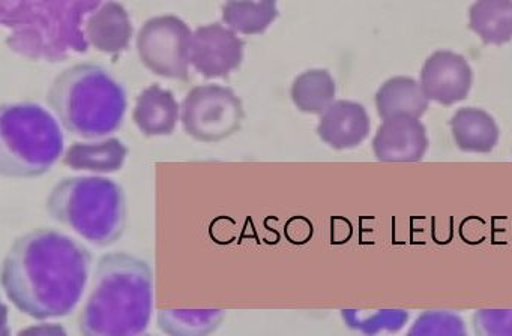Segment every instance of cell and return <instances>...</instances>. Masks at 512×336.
I'll return each mask as SVG.
<instances>
[{
    "label": "cell",
    "instance_id": "cell-1",
    "mask_svg": "<svg viewBox=\"0 0 512 336\" xmlns=\"http://www.w3.org/2000/svg\"><path fill=\"white\" fill-rule=\"evenodd\" d=\"M91 254L73 237L37 230L16 240L2 264L8 299L35 320L67 317L88 284Z\"/></svg>",
    "mask_w": 512,
    "mask_h": 336
},
{
    "label": "cell",
    "instance_id": "cell-2",
    "mask_svg": "<svg viewBox=\"0 0 512 336\" xmlns=\"http://www.w3.org/2000/svg\"><path fill=\"white\" fill-rule=\"evenodd\" d=\"M103 2L97 0H20L0 3L7 45L20 56L64 62L89 48L85 27Z\"/></svg>",
    "mask_w": 512,
    "mask_h": 336
},
{
    "label": "cell",
    "instance_id": "cell-3",
    "mask_svg": "<svg viewBox=\"0 0 512 336\" xmlns=\"http://www.w3.org/2000/svg\"><path fill=\"white\" fill-rule=\"evenodd\" d=\"M152 308L151 267L124 252L109 254L98 263L80 330L83 336H139L148 327Z\"/></svg>",
    "mask_w": 512,
    "mask_h": 336
},
{
    "label": "cell",
    "instance_id": "cell-4",
    "mask_svg": "<svg viewBox=\"0 0 512 336\" xmlns=\"http://www.w3.org/2000/svg\"><path fill=\"white\" fill-rule=\"evenodd\" d=\"M50 107L71 134L101 138L121 128L127 92L106 69L83 63L62 72L47 95Z\"/></svg>",
    "mask_w": 512,
    "mask_h": 336
},
{
    "label": "cell",
    "instance_id": "cell-5",
    "mask_svg": "<svg viewBox=\"0 0 512 336\" xmlns=\"http://www.w3.org/2000/svg\"><path fill=\"white\" fill-rule=\"evenodd\" d=\"M47 209L55 221L94 245H112L124 233L127 218L124 191L107 177L62 180L50 194Z\"/></svg>",
    "mask_w": 512,
    "mask_h": 336
},
{
    "label": "cell",
    "instance_id": "cell-6",
    "mask_svg": "<svg viewBox=\"0 0 512 336\" xmlns=\"http://www.w3.org/2000/svg\"><path fill=\"white\" fill-rule=\"evenodd\" d=\"M64 152V134L55 117L34 102L0 110V171L5 177H38Z\"/></svg>",
    "mask_w": 512,
    "mask_h": 336
},
{
    "label": "cell",
    "instance_id": "cell-7",
    "mask_svg": "<svg viewBox=\"0 0 512 336\" xmlns=\"http://www.w3.org/2000/svg\"><path fill=\"white\" fill-rule=\"evenodd\" d=\"M244 105L230 87L203 84L194 87L181 105L184 131L202 143L226 140L241 128Z\"/></svg>",
    "mask_w": 512,
    "mask_h": 336
},
{
    "label": "cell",
    "instance_id": "cell-8",
    "mask_svg": "<svg viewBox=\"0 0 512 336\" xmlns=\"http://www.w3.org/2000/svg\"><path fill=\"white\" fill-rule=\"evenodd\" d=\"M190 26L176 15L149 18L137 35V53L143 65L158 77L187 81L190 77Z\"/></svg>",
    "mask_w": 512,
    "mask_h": 336
},
{
    "label": "cell",
    "instance_id": "cell-9",
    "mask_svg": "<svg viewBox=\"0 0 512 336\" xmlns=\"http://www.w3.org/2000/svg\"><path fill=\"white\" fill-rule=\"evenodd\" d=\"M245 41L220 23L197 27L191 41V65L208 80L227 78L244 60Z\"/></svg>",
    "mask_w": 512,
    "mask_h": 336
},
{
    "label": "cell",
    "instance_id": "cell-10",
    "mask_svg": "<svg viewBox=\"0 0 512 336\" xmlns=\"http://www.w3.org/2000/svg\"><path fill=\"white\" fill-rule=\"evenodd\" d=\"M419 84L428 101L454 105L469 96L473 71L466 57L454 51L440 50L425 60Z\"/></svg>",
    "mask_w": 512,
    "mask_h": 336
},
{
    "label": "cell",
    "instance_id": "cell-11",
    "mask_svg": "<svg viewBox=\"0 0 512 336\" xmlns=\"http://www.w3.org/2000/svg\"><path fill=\"white\" fill-rule=\"evenodd\" d=\"M428 149L427 129L419 120H383L373 140V152L383 162H416Z\"/></svg>",
    "mask_w": 512,
    "mask_h": 336
},
{
    "label": "cell",
    "instance_id": "cell-12",
    "mask_svg": "<svg viewBox=\"0 0 512 336\" xmlns=\"http://www.w3.org/2000/svg\"><path fill=\"white\" fill-rule=\"evenodd\" d=\"M370 129V116L364 105L341 99L320 116L317 134L332 149L346 150L358 147L368 137Z\"/></svg>",
    "mask_w": 512,
    "mask_h": 336
},
{
    "label": "cell",
    "instance_id": "cell-13",
    "mask_svg": "<svg viewBox=\"0 0 512 336\" xmlns=\"http://www.w3.org/2000/svg\"><path fill=\"white\" fill-rule=\"evenodd\" d=\"M86 39L95 50L106 54H119L130 47L133 24L124 5L106 2L88 18Z\"/></svg>",
    "mask_w": 512,
    "mask_h": 336
},
{
    "label": "cell",
    "instance_id": "cell-14",
    "mask_svg": "<svg viewBox=\"0 0 512 336\" xmlns=\"http://www.w3.org/2000/svg\"><path fill=\"white\" fill-rule=\"evenodd\" d=\"M181 107L170 90L160 84L146 87L136 101L133 120L146 137L170 135L178 125Z\"/></svg>",
    "mask_w": 512,
    "mask_h": 336
},
{
    "label": "cell",
    "instance_id": "cell-15",
    "mask_svg": "<svg viewBox=\"0 0 512 336\" xmlns=\"http://www.w3.org/2000/svg\"><path fill=\"white\" fill-rule=\"evenodd\" d=\"M427 96L419 81L410 77H394L380 86L376 93V107L383 120H419L428 110Z\"/></svg>",
    "mask_w": 512,
    "mask_h": 336
},
{
    "label": "cell",
    "instance_id": "cell-16",
    "mask_svg": "<svg viewBox=\"0 0 512 336\" xmlns=\"http://www.w3.org/2000/svg\"><path fill=\"white\" fill-rule=\"evenodd\" d=\"M449 125L455 144L463 152L490 153L499 143V126L494 117L482 108H460L455 111Z\"/></svg>",
    "mask_w": 512,
    "mask_h": 336
},
{
    "label": "cell",
    "instance_id": "cell-17",
    "mask_svg": "<svg viewBox=\"0 0 512 336\" xmlns=\"http://www.w3.org/2000/svg\"><path fill=\"white\" fill-rule=\"evenodd\" d=\"M128 149L119 138L97 143H74L65 155V165L77 171L116 173L124 167Z\"/></svg>",
    "mask_w": 512,
    "mask_h": 336
},
{
    "label": "cell",
    "instance_id": "cell-18",
    "mask_svg": "<svg viewBox=\"0 0 512 336\" xmlns=\"http://www.w3.org/2000/svg\"><path fill=\"white\" fill-rule=\"evenodd\" d=\"M469 27L482 42L503 45L512 41V2L481 0L469 8Z\"/></svg>",
    "mask_w": 512,
    "mask_h": 336
},
{
    "label": "cell",
    "instance_id": "cell-19",
    "mask_svg": "<svg viewBox=\"0 0 512 336\" xmlns=\"http://www.w3.org/2000/svg\"><path fill=\"white\" fill-rule=\"evenodd\" d=\"M334 78L326 69H308L293 81L290 96L299 111L308 114H323L334 104Z\"/></svg>",
    "mask_w": 512,
    "mask_h": 336
},
{
    "label": "cell",
    "instance_id": "cell-20",
    "mask_svg": "<svg viewBox=\"0 0 512 336\" xmlns=\"http://www.w3.org/2000/svg\"><path fill=\"white\" fill-rule=\"evenodd\" d=\"M223 318V309H166L158 312V326L169 336H208Z\"/></svg>",
    "mask_w": 512,
    "mask_h": 336
},
{
    "label": "cell",
    "instance_id": "cell-21",
    "mask_svg": "<svg viewBox=\"0 0 512 336\" xmlns=\"http://www.w3.org/2000/svg\"><path fill=\"white\" fill-rule=\"evenodd\" d=\"M277 17L275 2H227L223 6L224 24L242 35H260Z\"/></svg>",
    "mask_w": 512,
    "mask_h": 336
},
{
    "label": "cell",
    "instance_id": "cell-22",
    "mask_svg": "<svg viewBox=\"0 0 512 336\" xmlns=\"http://www.w3.org/2000/svg\"><path fill=\"white\" fill-rule=\"evenodd\" d=\"M406 336H469L460 315L448 311H428L419 315Z\"/></svg>",
    "mask_w": 512,
    "mask_h": 336
},
{
    "label": "cell",
    "instance_id": "cell-23",
    "mask_svg": "<svg viewBox=\"0 0 512 336\" xmlns=\"http://www.w3.org/2000/svg\"><path fill=\"white\" fill-rule=\"evenodd\" d=\"M347 326L364 335H377L380 330L397 332L409 320L406 311H377L376 314H362L361 311H343Z\"/></svg>",
    "mask_w": 512,
    "mask_h": 336
},
{
    "label": "cell",
    "instance_id": "cell-24",
    "mask_svg": "<svg viewBox=\"0 0 512 336\" xmlns=\"http://www.w3.org/2000/svg\"><path fill=\"white\" fill-rule=\"evenodd\" d=\"M475 336H512V309H479L473 315Z\"/></svg>",
    "mask_w": 512,
    "mask_h": 336
},
{
    "label": "cell",
    "instance_id": "cell-25",
    "mask_svg": "<svg viewBox=\"0 0 512 336\" xmlns=\"http://www.w3.org/2000/svg\"><path fill=\"white\" fill-rule=\"evenodd\" d=\"M19 336H68V333L61 324H38L22 330Z\"/></svg>",
    "mask_w": 512,
    "mask_h": 336
}]
</instances>
